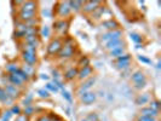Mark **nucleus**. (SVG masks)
Listing matches in <instances>:
<instances>
[{
  "mask_svg": "<svg viewBox=\"0 0 161 121\" xmlns=\"http://www.w3.org/2000/svg\"><path fill=\"white\" fill-rule=\"evenodd\" d=\"M131 80H132V82H133V85H135V87L136 89H143L144 86H145V84H147V79H145V76H144V74L142 72H135L132 74V78H131Z\"/></svg>",
  "mask_w": 161,
  "mask_h": 121,
  "instance_id": "1",
  "label": "nucleus"
},
{
  "mask_svg": "<svg viewBox=\"0 0 161 121\" xmlns=\"http://www.w3.org/2000/svg\"><path fill=\"white\" fill-rule=\"evenodd\" d=\"M115 64H116V68H117V69H122V70L127 69V68L130 67V64H131V56L127 55V53H125L124 56H121V57H119V58L116 59Z\"/></svg>",
  "mask_w": 161,
  "mask_h": 121,
  "instance_id": "2",
  "label": "nucleus"
},
{
  "mask_svg": "<svg viewBox=\"0 0 161 121\" xmlns=\"http://www.w3.org/2000/svg\"><path fill=\"white\" fill-rule=\"evenodd\" d=\"M121 35H122V32L121 30H110L105 34L102 35L101 38V41L102 43H108V41H112V40H117V39H121Z\"/></svg>",
  "mask_w": 161,
  "mask_h": 121,
  "instance_id": "3",
  "label": "nucleus"
},
{
  "mask_svg": "<svg viewBox=\"0 0 161 121\" xmlns=\"http://www.w3.org/2000/svg\"><path fill=\"white\" fill-rule=\"evenodd\" d=\"M61 48H62V43H61V40L53 39V40L48 44V46H47V52H48V55L53 56V55H57V53L61 51Z\"/></svg>",
  "mask_w": 161,
  "mask_h": 121,
  "instance_id": "4",
  "label": "nucleus"
},
{
  "mask_svg": "<svg viewBox=\"0 0 161 121\" xmlns=\"http://www.w3.org/2000/svg\"><path fill=\"white\" fill-rule=\"evenodd\" d=\"M53 27H55V30H56L59 35H63V34H66V32L68 30L69 23L67 21H64V20H61V21H57Z\"/></svg>",
  "mask_w": 161,
  "mask_h": 121,
  "instance_id": "5",
  "label": "nucleus"
},
{
  "mask_svg": "<svg viewBox=\"0 0 161 121\" xmlns=\"http://www.w3.org/2000/svg\"><path fill=\"white\" fill-rule=\"evenodd\" d=\"M58 53H59V57L62 58L71 57L74 55V45H62V48Z\"/></svg>",
  "mask_w": 161,
  "mask_h": 121,
  "instance_id": "6",
  "label": "nucleus"
},
{
  "mask_svg": "<svg viewBox=\"0 0 161 121\" xmlns=\"http://www.w3.org/2000/svg\"><path fill=\"white\" fill-rule=\"evenodd\" d=\"M99 5H101L99 1H85L84 6H82V10L86 13H92L93 11H96L97 7H99Z\"/></svg>",
  "mask_w": 161,
  "mask_h": 121,
  "instance_id": "7",
  "label": "nucleus"
},
{
  "mask_svg": "<svg viewBox=\"0 0 161 121\" xmlns=\"http://www.w3.org/2000/svg\"><path fill=\"white\" fill-rule=\"evenodd\" d=\"M57 13L61 17H66L69 16L70 13V7H69V2H59L58 7H57Z\"/></svg>",
  "mask_w": 161,
  "mask_h": 121,
  "instance_id": "8",
  "label": "nucleus"
},
{
  "mask_svg": "<svg viewBox=\"0 0 161 121\" xmlns=\"http://www.w3.org/2000/svg\"><path fill=\"white\" fill-rule=\"evenodd\" d=\"M5 92H6V95L9 97H11L12 99H15L16 97H18L21 95V91L17 89V86H15V85H7L5 89Z\"/></svg>",
  "mask_w": 161,
  "mask_h": 121,
  "instance_id": "9",
  "label": "nucleus"
},
{
  "mask_svg": "<svg viewBox=\"0 0 161 121\" xmlns=\"http://www.w3.org/2000/svg\"><path fill=\"white\" fill-rule=\"evenodd\" d=\"M22 58L25 62V64L33 66L36 63V53H29V52H22Z\"/></svg>",
  "mask_w": 161,
  "mask_h": 121,
  "instance_id": "10",
  "label": "nucleus"
},
{
  "mask_svg": "<svg viewBox=\"0 0 161 121\" xmlns=\"http://www.w3.org/2000/svg\"><path fill=\"white\" fill-rule=\"evenodd\" d=\"M91 74H92V68L90 66H87V67H84L80 70H78V78L80 80H85V79L90 78Z\"/></svg>",
  "mask_w": 161,
  "mask_h": 121,
  "instance_id": "11",
  "label": "nucleus"
},
{
  "mask_svg": "<svg viewBox=\"0 0 161 121\" xmlns=\"http://www.w3.org/2000/svg\"><path fill=\"white\" fill-rule=\"evenodd\" d=\"M18 18H20V22H28L33 18H35V12H27V11H21L18 13Z\"/></svg>",
  "mask_w": 161,
  "mask_h": 121,
  "instance_id": "12",
  "label": "nucleus"
},
{
  "mask_svg": "<svg viewBox=\"0 0 161 121\" xmlns=\"http://www.w3.org/2000/svg\"><path fill=\"white\" fill-rule=\"evenodd\" d=\"M80 99L84 104H91L96 100V95L93 92H84Z\"/></svg>",
  "mask_w": 161,
  "mask_h": 121,
  "instance_id": "13",
  "label": "nucleus"
},
{
  "mask_svg": "<svg viewBox=\"0 0 161 121\" xmlns=\"http://www.w3.org/2000/svg\"><path fill=\"white\" fill-rule=\"evenodd\" d=\"M121 46H124V41H122L121 39L112 40V41H108V43L105 44V48H107L108 51H112V50H114V48L121 47Z\"/></svg>",
  "mask_w": 161,
  "mask_h": 121,
  "instance_id": "14",
  "label": "nucleus"
},
{
  "mask_svg": "<svg viewBox=\"0 0 161 121\" xmlns=\"http://www.w3.org/2000/svg\"><path fill=\"white\" fill-rule=\"evenodd\" d=\"M140 115H142V116H150V118H156V116L159 115V112H156V110L151 109L150 107H148V108H143V109L140 110Z\"/></svg>",
  "mask_w": 161,
  "mask_h": 121,
  "instance_id": "15",
  "label": "nucleus"
},
{
  "mask_svg": "<svg viewBox=\"0 0 161 121\" xmlns=\"http://www.w3.org/2000/svg\"><path fill=\"white\" fill-rule=\"evenodd\" d=\"M36 10V4L34 1H25L22 2V11H27V12H35Z\"/></svg>",
  "mask_w": 161,
  "mask_h": 121,
  "instance_id": "16",
  "label": "nucleus"
},
{
  "mask_svg": "<svg viewBox=\"0 0 161 121\" xmlns=\"http://www.w3.org/2000/svg\"><path fill=\"white\" fill-rule=\"evenodd\" d=\"M9 80H10V82H11V85H15V86H22V84L24 82L16 73L10 74V75H9Z\"/></svg>",
  "mask_w": 161,
  "mask_h": 121,
  "instance_id": "17",
  "label": "nucleus"
},
{
  "mask_svg": "<svg viewBox=\"0 0 161 121\" xmlns=\"http://www.w3.org/2000/svg\"><path fill=\"white\" fill-rule=\"evenodd\" d=\"M124 55H125V47L124 46L114 48V50L110 51V57H113V58H119V57H121Z\"/></svg>",
  "mask_w": 161,
  "mask_h": 121,
  "instance_id": "18",
  "label": "nucleus"
},
{
  "mask_svg": "<svg viewBox=\"0 0 161 121\" xmlns=\"http://www.w3.org/2000/svg\"><path fill=\"white\" fill-rule=\"evenodd\" d=\"M93 84H94V78H90L89 80H86V81L81 85V87H80V92H86Z\"/></svg>",
  "mask_w": 161,
  "mask_h": 121,
  "instance_id": "19",
  "label": "nucleus"
},
{
  "mask_svg": "<svg viewBox=\"0 0 161 121\" xmlns=\"http://www.w3.org/2000/svg\"><path fill=\"white\" fill-rule=\"evenodd\" d=\"M84 2L85 1H70L69 2V7L70 10H74V11H80L84 6Z\"/></svg>",
  "mask_w": 161,
  "mask_h": 121,
  "instance_id": "20",
  "label": "nucleus"
},
{
  "mask_svg": "<svg viewBox=\"0 0 161 121\" xmlns=\"http://www.w3.org/2000/svg\"><path fill=\"white\" fill-rule=\"evenodd\" d=\"M149 100H150V96H149V93H144V95L138 96V98L136 99V103H137L138 105H142V104H147Z\"/></svg>",
  "mask_w": 161,
  "mask_h": 121,
  "instance_id": "21",
  "label": "nucleus"
},
{
  "mask_svg": "<svg viewBox=\"0 0 161 121\" xmlns=\"http://www.w3.org/2000/svg\"><path fill=\"white\" fill-rule=\"evenodd\" d=\"M102 27H104V28H107V29H112V30H115V29L119 27V23H117L116 21L109 20V21H105V22H103Z\"/></svg>",
  "mask_w": 161,
  "mask_h": 121,
  "instance_id": "22",
  "label": "nucleus"
},
{
  "mask_svg": "<svg viewBox=\"0 0 161 121\" xmlns=\"http://www.w3.org/2000/svg\"><path fill=\"white\" fill-rule=\"evenodd\" d=\"M75 76H78V69H75V68H71L64 73V78L67 80H73Z\"/></svg>",
  "mask_w": 161,
  "mask_h": 121,
  "instance_id": "23",
  "label": "nucleus"
},
{
  "mask_svg": "<svg viewBox=\"0 0 161 121\" xmlns=\"http://www.w3.org/2000/svg\"><path fill=\"white\" fill-rule=\"evenodd\" d=\"M21 69H22L23 72L25 73V74H27V75H28L29 78H32V76H33V74L35 73V69H34V67H33V66H29V64H24V66H23Z\"/></svg>",
  "mask_w": 161,
  "mask_h": 121,
  "instance_id": "24",
  "label": "nucleus"
},
{
  "mask_svg": "<svg viewBox=\"0 0 161 121\" xmlns=\"http://www.w3.org/2000/svg\"><path fill=\"white\" fill-rule=\"evenodd\" d=\"M6 70L10 73V74H13V73H16L17 70H20V67L17 64H15V63H11V64L6 66Z\"/></svg>",
  "mask_w": 161,
  "mask_h": 121,
  "instance_id": "25",
  "label": "nucleus"
},
{
  "mask_svg": "<svg viewBox=\"0 0 161 121\" xmlns=\"http://www.w3.org/2000/svg\"><path fill=\"white\" fill-rule=\"evenodd\" d=\"M130 38H131V40H133L136 44H139V43L142 41V36H140L139 34H137V33H131Z\"/></svg>",
  "mask_w": 161,
  "mask_h": 121,
  "instance_id": "26",
  "label": "nucleus"
},
{
  "mask_svg": "<svg viewBox=\"0 0 161 121\" xmlns=\"http://www.w3.org/2000/svg\"><path fill=\"white\" fill-rule=\"evenodd\" d=\"M16 74H17V75H18V76L22 79L23 81H28V80H29V76H28L25 73L23 72L21 68H20V70H17V72H16Z\"/></svg>",
  "mask_w": 161,
  "mask_h": 121,
  "instance_id": "27",
  "label": "nucleus"
},
{
  "mask_svg": "<svg viewBox=\"0 0 161 121\" xmlns=\"http://www.w3.org/2000/svg\"><path fill=\"white\" fill-rule=\"evenodd\" d=\"M38 95L41 98H48L50 97V92L47 90H45V89H40V90H38Z\"/></svg>",
  "mask_w": 161,
  "mask_h": 121,
  "instance_id": "28",
  "label": "nucleus"
},
{
  "mask_svg": "<svg viewBox=\"0 0 161 121\" xmlns=\"http://www.w3.org/2000/svg\"><path fill=\"white\" fill-rule=\"evenodd\" d=\"M159 107H160V102H159V100H151V102H150V108H151V109L159 112Z\"/></svg>",
  "mask_w": 161,
  "mask_h": 121,
  "instance_id": "29",
  "label": "nucleus"
},
{
  "mask_svg": "<svg viewBox=\"0 0 161 121\" xmlns=\"http://www.w3.org/2000/svg\"><path fill=\"white\" fill-rule=\"evenodd\" d=\"M46 90L50 91V92H57V91H58V89H57L53 84H51V82H48V84L46 85Z\"/></svg>",
  "mask_w": 161,
  "mask_h": 121,
  "instance_id": "30",
  "label": "nucleus"
},
{
  "mask_svg": "<svg viewBox=\"0 0 161 121\" xmlns=\"http://www.w3.org/2000/svg\"><path fill=\"white\" fill-rule=\"evenodd\" d=\"M80 67L81 68H84V67H87V66H90V59L87 58V57H85V58H82L81 61H80Z\"/></svg>",
  "mask_w": 161,
  "mask_h": 121,
  "instance_id": "31",
  "label": "nucleus"
},
{
  "mask_svg": "<svg viewBox=\"0 0 161 121\" xmlns=\"http://www.w3.org/2000/svg\"><path fill=\"white\" fill-rule=\"evenodd\" d=\"M33 113H34V108H33V107L29 105V107H25V108H24V113H23L24 115L29 116V115H32Z\"/></svg>",
  "mask_w": 161,
  "mask_h": 121,
  "instance_id": "32",
  "label": "nucleus"
},
{
  "mask_svg": "<svg viewBox=\"0 0 161 121\" xmlns=\"http://www.w3.org/2000/svg\"><path fill=\"white\" fill-rule=\"evenodd\" d=\"M25 24H27V27H35V25H38V24H39V21H38L36 18H33V20H30V21L25 22Z\"/></svg>",
  "mask_w": 161,
  "mask_h": 121,
  "instance_id": "33",
  "label": "nucleus"
},
{
  "mask_svg": "<svg viewBox=\"0 0 161 121\" xmlns=\"http://www.w3.org/2000/svg\"><path fill=\"white\" fill-rule=\"evenodd\" d=\"M7 95H6V92H5V90L2 89V87H0V102H4L6 98H7Z\"/></svg>",
  "mask_w": 161,
  "mask_h": 121,
  "instance_id": "34",
  "label": "nucleus"
},
{
  "mask_svg": "<svg viewBox=\"0 0 161 121\" xmlns=\"http://www.w3.org/2000/svg\"><path fill=\"white\" fill-rule=\"evenodd\" d=\"M10 112H11L12 114H16V115H20V114H21V108H20L18 105H13V107H12V109H11Z\"/></svg>",
  "mask_w": 161,
  "mask_h": 121,
  "instance_id": "35",
  "label": "nucleus"
},
{
  "mask_svg": "<svg viewBox=\"0 0 161 121\" xmlns=\"http://www.w3.org/2000/svg\"><path fill=\"white\" fill-rule=\"evenodd\" d=\"M41 35L43 36H48L50 35V28L45 25V27H43V29H41Z\"/></svg>",
  "mask_w": 161,
  "mask_h": 121,
  "instance_id": "36",
  "label": "nucleus"
},
{
  "mask_svg": "<svg viewBox=\"0 0 161 121\" xmlns=\"http://www.w3.org/2000/svg\"><path fill=\"white\" fill-rule=\"evenodd\" d=\"M11 115H12L11 112H5L4 115H2V120L1 121H9L10 120V118H11Z\"/></svg>",
  "mask_w": 161,
  "mask_h": 121,
  "instance_id": "37",
  "label": "nucleus"
},
{
  "mask_svg": "<svg viewBox=\"0 0 161 121\" xmlns=\"http://www.w3.org/2000/svg\"><path fill=\"white\" fill-rule=\"evenodd\" d=\"M138 121H156L155 118H150V116H139L138 118Z\"/></svg>",
  "mask_w": 161,
  "mask_h": 121,
  "instance_id": "38",
  "label": "nucleus"
},
{
  "mask_svg": "<svg viewBox=\"0 0 161 121\" xmlns=\"http://www.w3.org/2000/svg\"><path fill=\"white\" fill-rule=\"evenodd\" d=\"M32 99H33V96L32 95H29V96L27 97L24 100H23V103H24V107H29L30 105V102H32Z\"/></svg>",
  "mask_w": 161,
  "mask_h": 121,
  "instance_id": "39",
  "label": "nucleus"
},
{
  "mask_svg": "<svg viewBox=\"0 0 161 121\" xmlns=\"http://www.w3.org/2000/svg\"><path fill=\"white\" fill-rule=\"evenodd\" d=\"M16 121H29V119H28L27 115H24V114H20V115L16 118Z\"/></svg>",
  "mask_w": 161,
  "mask_h": 121,
  "instance_id": "40",
  "label": "nucleus"
},
{
  "mask_svg": "<svg viewBox=\"0 0 161 121\" xmlns=\"http://www.w3.org/2000/svg\"><path fill=\"white\" fill-rule=\"evenodd\" d=\"M62 95H63V97H64L68 102H71V96H70V93H69V92L64 91V90H62Z\"/></svg>",
  "mask_w": 161,
  "mask_h": 121,
  "instance_id": "41",
  "label": "nucleus"
},
{
  "mask_svg": "<svg viewBox=\"0 0 161 121\" xmlns=\"http://www.w3.org/2000/svg\"><path fill=\"white\" fill-rule=\"evenodd\" d=\"M87 121H98V116L96 114H90L87 118H86Z\"/></svg>",
  "mask_w": 161,
  "mask_h": 121,
  "instance_id": "42",
  "label": "nucleus"
},
{
  "mask_svg": "<svg viewBox=\"0 0 161 121\" xmlns=\"http://www.w3.org/2000/svg\"><path fill=\"white\" fill-rule=\"evenodd\" d=\"M138 58H139V61H140V62H144V63H148V64H150V63H151V61H150V59H148V58H145V57H143V56H139Z\"/></svg>",
  "mask_w": 161,
  "mask_h": 121,
  "instance_id": "43",
  "label": "nucleus"
},
{
  "mask_svg": "<svg viewBox=\"0 0 161 121\" xmlns=\"http://www.w3.org/2000/svg\"><path fill=\"white\" fill-rule=\"evenodd\" d=\"M15 36H16L17 39H20V38H24L25 35H24V32H16V33H15Z\"/></svg>",
  "mask_w": 161,
  "mask_h": 121,
  "instance_id": "44",
  "label": "nucleus"
},
{
  "mask_svg": "<svg viewBox=\"0 0 161 121\" xmlns=\"http://www.w3.org/2000/svg\"><path fill=\"white\" fill-rule=\"evenodd\" d=\"M36 121H51V118H48V116H45V115H43V116H40L39 119Z\"/></svg>",
  "mask_w": 161,
  "mask_h": 121,
  "instance_id": "45",
  "label": "nucleus"
},
{
  "mask_svg": "<svg viewBox=\"0 0 161 121\" xmlns=\"http://www.w3.org/2000/svg\"><path fill=\"white\" fill-rule=\"evenodd\" d=\"M43 13H44V15H46L47 17H50V16H51V12H50L48 10H44V11H43Z\"/></svg>",
  "mask_w": 161,
  "mask_h": 121,
  "instance_id": "46",
  "label": "nucleus"
},
{
  "mask_svg": "<svg viewBox=\"0 0 161 121\" xmlns=\"http://www.w3.org/2000/svg\"><path fill=\"white\" fill-rule=\"evenodd\" d=\"M41 79H44V80H47V79H48V76H47L46 74H43V75H41Z\"/></svg>",
  "mask_w": 161,
  "mask_h": 121,
  "instance_id": "47",
  "label": "nucleus"
},
{
  "mask_svg": "<svg viewBox=\"0 0 161 121\" xmlns=\"http://www.w3.org/2000/svg\"><path fill=\"white\" fill-rule=\"evenodd\" d=\"M51 121H62L59 118H55V120H51Z\"/></svg>",
  "mask_w": 161,
  "mask_h": 121,
  "instance_id": "48",
  "label": "nucleus"
},
{
  "mask_svg": "<svg viewBox=\"0 0 161 121\" xmlns=\"http://www.w3.org/2000/svg\"><path fill=\"white\" fill-rule=\"evenodd\" d=\"M82 121H87V120H86V119H85V120H82Z\"/></svg>",
  "mask_w": 161,
  "mask_h": 121,
  "instance_id": "49",
  "label": "nucleus"
}]
</instances>
